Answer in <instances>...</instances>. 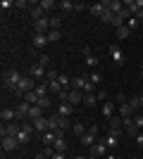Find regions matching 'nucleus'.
<instances>
[{
	"instance_id": "obj_1",
	"label": "nucleus",
	"mask_w": 143,
	"mask_h": 159,
	"mask_svg": "<svg viewBox=\"0 0 143 159\" xmlns=\"http://www.w3.org/2000/svg\"><path fill=\"white\" fill-rule=\"evenodd\" d=\"M21 79H24V76H21L17 69H7V71H2V83H5V88H10L12 93L17 90V88H19Z\"/></svg>"
},
{
	"instance_id": "obj_2",
	"label": "nucleus",
	"mask_w": 143,
	"mask_h": 159,
	"mask_svg": "<svg viewBox=\"0 0 143 159\" xmlns=\"http://www.w3.org/2000/svg\"><path fill=\"white\" fill-rule=\"evenodd\" d=\"M72 90H81L83 95H88L95 90V83H91L88 76H76V79H72Z\"/></svg>"
},
{
	"instance_id": "obj_3",
	"label": "nucleus",
	"mask_w": 143,
	"mask_h": 159,
	"mask_svg": "<svg viewBox=\"0 0 143 159\" xmlns=\"http://www.w3.org/2000/svg\"><path fill=\"white\" fill-rule=\"evenodd\" d=\"M36 86H38V81H36L34 76H24V79H21V83H19V88L14 90V95H21V98H24L26 93L36 90Z\"/></svg>"
},
{
	"instance_id": "obj_4",
	"label": "nucleus",
	"mask_w": 143,
	"mask_h": 159,
	"mask_svg": "<svg viewBox=\"0 0 143 159\" xmlns=\"http://www.w3.org/2000/svg\"><path fill=\"white\" fill-rule=\"evenodd\" d=\"M57 7H60L62 12H81V10H86L88 5H83V2H74V0H62V2H57Z\"/></svg>"
},
{
	"instance_id": "obj_5",
	"label": "nucleus",
	"mask_w": 143,
	"mask_h": 159,
	"mask_svg": "<svg viewBox=\"0 0 143 159\" xmlns=\"http://www.w3.org/2000/svg\"><path fill=\"white\" fill-rule=\"evenodd\" d=\"M95 140H98V126H91L88 131L81 135V145H86V147H93L95 145Z\"/></svg>"
},
{
	"instance_id": "obj_6",
	"label": "nucleus",
	"mask_w": 143,
	"mask_h": 159,
	"mask_svg": "<svg viewBox=\"0 0 143 159\" xmlns=\"http://www.w3.org/2000/svg\"><path fill=\"white\" fill-rule=\"evenodd\" d=\"M21 124H17V121H12V124H2V128H0V135L5 138V135H10V138H17V133H19Z\"/></svg>"
},
{
	"instance_id": "obj_7",
	"label": "nucleus",
	"mask_w": 143,
	"mask_h": 159,
	"mask_svg": "<svg viewBox=\"0 0 143 159\" xmlns=\"http://www.w3.org/2000/svg\"><path fill=\"white\" fill-rule=\"evenodd\" d=\"M107 154H110V147L105 143H95L91 147V157H107Z\"/></svg>"
},
{
	"instance_id": "obj_8",
	"label": "nucleus",
	"mask_w": 143,
	"mask_h": 159,
	"mask_svg": "<svg viewBox=\"0 0 143 159\" xmlns=\"http://www.w3.org/2000/svg\"><path fill=\"white\" fill-rule=\"evenodd\" d=\"M110 60L115 62V64H119V66L124 64V52L119 50V45H110Z\"/></svg>"
},
{
	"instance_id": "obj_9",
	"label": "nucleus",
	"mask_w": 143,
	"mask_h": 159,
	"mask_svg": "<svg viewBox=\"0 0 143 159\" xmlns=\"http://www.w3.org/2000/svg\"><path fill=\"white\" fill-rule=\"evenodd\" d=\"M31 124H34V131L36 133H45V131H50V121L45 119V116H41V119H36V121H31Z\"/></svg>"
},
{
	"instance_id": "obj_10",
	"label": "nucleus",
	"mask_w": 143,
	"mask_h": 159,
	"mask_svg": "<svg viewBox=\"0 0 143 159\" xmlns=\"http://www.w3.org/2000/svg\"><path fill=\"white\" fill-rule=\"evenodd\" d=\"M34 31L36 33H48L50 31V17H43V19L34 21Z\"/></svg>"
},
{
	"instance_id": "obj_11",
	"label": "nucleus",
	"mask_w": 143,
	"mask_h": 159,
	"mask_svg": "<svg viewBox=\"0 0 143 159\" xmlns=\"http://www.w3.org/2000/svg\"><path fill=\"white\" fill-rule=\"evenodd\" d=\"M17 147H19V140L17 138H10V135L2 138V152H14Z\"/></svg>"
},
{
	"instance_id": "obj_12",
	"label": "nucleus",
	"mask_w": 143,
	"mask_h": 159,
	"mask_svg": "<svg viewBox=\"0 0 143 159\" xmlns=\"http://www.w3.org/2000/svg\"><path fill=\"white\" fill-rule=\"evenodd\" d=\"M45 74H48V71H45V66H43V64H38V62H36V64H31V71H29V76H34L36 81H41Z\"/></svg>"
},
{
	"instance_id": "obj_13",
	"label": "nucleus",
	"mask_w": 143,
	"mask_h": 159,
	"mask_svg": "<svg viewBox=\"0 0 143 159\" xmlns=\"http://www.w3.org/2000/svg\"><path fill=\"white\" fill-rule=\"evenodd\" d=\"M14 109H17V121H24V119L29 116V109H31V105H29V102H19Z\"/></svg>"
},
{
	"instance_id": "obj_14",
	"label": "nucleus",
	"mask_w": 143,
	"mask_h": 159,
	"mask_svg": "<svg viewBox=\"0 0 143 159\" xmlns=\"http://www.w3.org/2000/svg\"><path fill=\"white\" fill-rule=\"evenodd\" d=\"M53 147H55V152H67V140H64V133L57 131V138H55Z\"/></svg>"
},
{
	"instance_id": "obj_15",
	"label": "nucleus",
	"mask_w": 143,
	"mask_h": 159,
	"mask_svg": "<svg viewBox=\"0 0 143 159\" xmlns=\"http://www.w3.org/2000/svg\"><path fill=\"white\" fill-rule=\"evenodd\" d=\"M0 119L5 121V124H12V121H17V109H10V107H5V109L0 112Z\"/></svg>"
},
{
	"instance_id": "obj_16",
	"label": "nucleus",
	"mask_w": 143,
	"mask_h": 159,
	"mask_svg": "<svg viewBox=\"0 0 143 159\" xmlns=\"http://www.w3.org/2000/svg\"><path fill=\"white\" fill-rule=\"evenodd\" d=\"M105 10H107V7H105V2H93V5H88V12L93 14V17H98V19L105 14Z\"/></svg>"
},
{
	"instance_id": "obj_17",
	"label": "nucleus",
	"mask_w": 143,
	"mask_h": 159,
	"mask_svg": "<svg viewBox=\"0 0 143 159\" xmlns=\"http://www.w3.org/2000/svg\"><path fill=\"white\" fill-rule=\"evenodd\" d=\"M134 107L129 105V102H124V105H119V116H122V119H131V116H134Z\"/></svg>"
},
{
	"instance_id": "obj_18",
	"label": "nucleus",
	"mask_w": 143,
	"mask_h": 159,
	"mask_svg": "<svg viewBox=\"0 0 143 159\" xmlns=\"http://www.w3.org/2000/svg\"><path fill=\"white\" fill-rule=\"evenodd\" d=\"M72 112H74V105H69V102H60V107H57V114L60 116H72Z\"/></svg>"
},
{
	"instance_id": "obj_19",
	"label": "nucleus",
	"mask_w": 143,
	"mask_h": 159,
	"mask_svg": "<svg viewBox=\"0 0 143 159\" xmlns=\"http://www.w3.org/2000/svg\"><path fill=\"white\" fill-rule=\"evenodd\" d=\"M43 116V107L41 105H31V109H29V121H36V119H41Z\"/></svg>"
},
{
	"instance_id": "obj_20",
	"label": "nucleus",
	"mask_w": 143,
	"mask_h": 159,
	"mask_svg": "<svg viewBox=\"0 0 143 159\" xmlns=\"http://www.w3.org/2000/svg\"><path fill=\"white\" fill-rule=\"evenodd\" d=\"M48 43V33H34V48H45Z\"/></svg>"
},
{
	"instance_id": "obj_21",
	"label": "nucleus",
	"mask_w": 143,
	"mask_h": 159,
	"mask_svg": "<svg viewBox=\"0 0 143 159\" xmlns=\"http://www.w3.org/2000/svg\"><path fill=\"white\" fill-rule=\"evenodd\" d=\"M100 112H102V116H105V119H112V116H115V105H112V102H102V107H100Z\"/></svg>"
},
{
	"instance_id": "obj_22",
	"label": "nucleus",
	"mask_w": 143,
	"mask_h": 159,
	"mask_svg": "<svg viewBox=\"0 0 143 159\" xmlns=\"http://www.w3.org/2000/svg\"><path fill=\"white\" fill-rule=\"evenodd\" d=\"M102 143H105V145H107L110 150H112V147H115L117 143H119V133H115V131H110L107 135H105V140H102Z\"/></svg>"
},
{
	"instance_id": "obj_23",
	"label": "nucleus",
	"mask_w": 143,
	"mask_h": 159,
	"mask_svg": "<svg viewBox=\"0 0 143 159\" xmlns=\"http://www.w3.org/2000/svg\"><path fill=\"white\" fill-rule=\"evenodd\" d=\"M69 105H79V102H83V95L81 90H69V98H67Z\"/></svg>"
},
{
	"instance_id": "obj_24",
	"label": "nucleus",
	"mask_w": 143,
	"mask_h": 159,
	"mask_svg": "<svg viewBox=\"0 0 143 159\" xmlns=\"http://www.w3.org/2000/svg\"><path fill=\"white\" fill-rule=\"evenodd\" d=\"M110 131H115V133L122 135V116H112V119H110Z\"/></svg>"
},
{
	"instance_id": "obj_25",
	"label": "nucleus",
	"mask_w": 143,
	"mask_h": 159,
	"mask_svg": "<svg viewBox=\"0 0 143 159\" xmlns=\"http://www.w3.org/2000/svg\"><path fill=\"white\" fill-rule=\"evenodd\" d=\"M41 138H43V145H45V147H50V145L55 143V138H57V133H55V131H45V133L41 135Z\"/></svg>"
},
{
	"instance_id": "obj_26",
	"label": "nucleus",
	"mask_w": 143,
	"mask_h": 159,
	"mask_svg": "<svg viewBox=\"0 0 143 159\" xmlns=\"http://www.w3.org/2000/svg\"><path fill=\"white\" fill-rule=\"evenodd\" d=\"M115 36H117V40H124V38L131 36V29L129 26H119V29H115Z\"/></svg>"
},
{
	"instance_id": "obj_27",
	"label": "nucleus",
	"mask_w": 143,
	"mask_h": 159,
	"mask_svg": "<svg viewBox=\"0 0 143 159\" xmlns=\"http://www.w3.org/2000/svg\"><path fill=\"white\" fill-rule=\"evenodd\" d=\"M57 83L62 86V90H72V79H69L67 74H60V79H57Z\"/></svg>"
},
{
	"instance_id": "obj_28",
	"label": "nucleus",
	"mask_w": 143,
	"mask_h": 159,
	"mask_svg": "<svg viewBox=\"0 0 143 159\" xmlns=\"http://www.w3.org/2000/svg\"><path fill=\"white\" fill-rule=\"evenodd\" d=\"M48 93H50V88H48V81H43V83H38V86H36V95H38V98H45Z\"/></svg>"
},
{
	"instance_id": "obj_29",
	"label": "nucleus",
	"mask_w": 143,
	"mask_h": 159,
	"mask_svg": "<svg viewBox=\"0 0 143 159\" xmlns=\"http://www.w3.org/2000/svg\"><path fill=\"white\" fill-rule=\"evenodd\" d=\"M38 7H41L43 12H48V10H55V7H57V2H55V0H41V2H38Z\"/></svg>"
},
{
	"instance_id": "obj_30",
	"label": "nucleus",
	"mask_w": 143,
	"mask_h": 159,
	"mask_svg": "<svg viewBox=\"0 0 143 159\" xmlns=\"http://www.w3.org/2000/svg\"><path fill=\"white\" fill-rule=\"evenodd\" d=\"M83 105H86V107H95V105H98V98H95V93L83 95Z\"/></svg>"
},
{
	"instance_id": "obj_31",
	"label": "nucleus",
	"mask_w": 143,
	"mask_h": 159,
	"mask_svg": "<svg viewBox=\"0 0 143 159\" xmlns=\"http://www.w3.org/2000/svg\"><path fill=\"white\" fill-rule=\"evenodd\" d=\"M60 38H62L60 29H50V31H48V40H50V43H57Z\"/></svg>"
},
{
	"instance_id": "obj_32",
	"label": "nucleus",
	"mask_w": 143,
	"mask_h": 159,
	"mask_svg": "<svg viewBox=\"0 0 143 159\" xmlns=\"http://www.w3.org/2000/svg\"><path fill=\"white\" fill-rule=\"evenodd\" d=\"M43 17H45V12H43L41 7H31V19H34V21L43 19Z\"/></svg>"
},
{
	"instance_id": "obj_33",
	"label": "nucleus",
	"mask_w": 143,
	"mask_h": 159,
	"mask_svg": "<svg viewBox=\"0 0 143 159\" xmlns=\"http://www.w3.org/2000/svg\"><path fill=\"white\" fill-rule=\"evenodd\" d=\"M72 131H74L76 135H79V138H81L83 133H86V126H83L81 121H76V124H72Z\"/></svg>"
},
{
	"instance_id": "obj_34",
	"label": "nucleus",
	"mask_w": 143,
	"mask_h": 159,
	"mask_svg": "<svg viewBox=\"0 0 143 159\" xmlns=\"http://www.w3.org/2000/svg\"><path fill=\"white\" fill-rule=\"evenodd\" d=\"M112 19H115V12H112V10H105V14L100 17L102 24H112Z\"/></svg>"
},
{
	"instance_id": "obj_35",
	"label": "nucleus",
	"mask_w": 143,
	"mask_h": 159,
	"mask_svg": "<svg viewBox=\"0 0 143 159\" xmlns=\"http://www.w3.org/2000/svg\"><path fill=\"white\" fill-rule=\"evenodd\" d=\"M131 121H134V128H143V114H134V116H131Z\"/></svg>"
},
{
	"instance_id": "obj_36",
	"label": "nucleus",
	"mask_w": 143,
	"mask_h": 159,
	"mask_svg": "<svg viewBox=\"0 0 143 159\" xmlns=\"http://www.w3.org/2000/svg\"><path fill=\"white\" fill-rule=\"evenodd\" d=\"M48 88H50V93H57V95L62 93V86L57 83V81H48Z\"/></svg>"
},
{
	"instance_id": "obj_37",
	"label": "nucleus",
	"mask_w": 143,
	"mask_h": 159,
	"mask_svg": "<svg viewBox=\"0 0 143 159\" xmlns=\"http://www.w3.org/2000/svg\"><path fill=\"white\" fill-rule=\"evenodd\" d=\"M83 64L93 69V66H98V57H95V55H91V57H83Z\"/></svg>"
},
{
	"instance_id": "obj_38",
	"label": "nucleus",
	"mask_w": 143,
	"mask_h": 159,
	"mask_svg": "<svg viewBox=\"0 0 143 159\" xmlns=\"http://www.w3.org/2000/svg\"><path fill=\"white\" fill-rule=\"evenodd\" d=\"M88 79H91V83H102V74L100 71H93Z\"/></svg>"
},
{
	"instance_id": "obj_39",
	"label": "nucleus",
	"mask_w": 143,
	"mask_h": 159,
	"mask_svg": "<svg viewBox=\"0 0 143 159\" xmlns=\"http://www.w3.org/2000/svg\"><path fill=\"white\" fill-rule=\"evenodd\" d=\"M36 105H41L43 109H48V107L53 105V102H50V98H48V95H45V98H38V102H36Z\"/></svg>"
},
{
	"instance_id": "obj_40",
	"label": "nucleus",
	"mask_w": 143,
	"mask_h": 159,
	"mask_svg": "<svg viewBox=\"0 0 143 159\" xmlns=\"http://www.w3.org/2000/svg\"><path fill=\"white\" fill-rule=\"evenodd\" d=\"M57 79H60V74L55 71V69H50V71L45 74V81H57Z\"/></svg>"
},
{
	"instance_id": "obj_41",
	"label": "nucleus",
	"mask_w": 143,
	"mask_h": 159,
	"mask_svg": "<svg viewBox=\"0 0 143 159\" xmlns=\"http://www.w3.org/2000/svg\"><path fill=\"white\" fill-rule=\"evenodd\" d=\"M60 24H62L60 17H50V29H60Z\"/></svg>"
},
{
	"instance_id": "obj_42",
	"label": "nucleus",
	"mask_w": 143,
	"mask_h": 159,
	"mask_svg": "<svg viewBox=\"0 0 143 159\" xmlns=\"http://www.w3.org/2000/svg\"><path fill=\"white\" fill-rule=\"evenodd\" d=\"M53 154H55V147H53V145L43 150V157H45V159H53Z\"/></svg>"
},
{
	"instance_id": "obj_43",
	"label": "nucleus",
	"mask_w": 143,
	"mask_h": 159,
	"mask_svg": "<svg viewBox=\"0 0 143 159\" xmlns=\"http://www.w3.org/2000/svg\"><path fill=\"white\" fill-rule=\"evenodd\" d=\"M126 26H129L131 31H134V29L138 26V19H136V17H129V21H126Z\"/></svg>"
},
{
	"instance_id": "obj_44",
	"label": "nucleus",
	"mask_w": 143,
	"mask_h": 159,
	"mask_svg": "<svg viewBox=\"0 0 143 159\" xmlns=\"http://www.w3.org/2000/svg\"><path fill=\"white\" fill-rule=\"evenodd\" d=\"M81 52H83V57H91V55H93V48H91V45H83Z\"/></svg>"
},
{
	"instance_id": "obj_45",
	"label": "nucleus",
	"mask_w": 143,
	"mask_h": 159,
	"mask_svg": "<svg viewBox=\"0 0 143 159\" xmlns=\"http://www.w3.org/2000/svg\"><path fill=\"white\" fill-rule=\"evenodd\" d=\"M95 98H98V102H105V100H107V93H105V90H98Z\"/></svg>"
},
{
	"instance_id": "obj_46",
	"label": "nucleus",
	"mask_w": 143,
	"mask_h": 159,
	"mask_svg": "<svg viewBox=\"0 0 143 159\" xmlns=\"http://www.w3.org/2000/svg\"><path fill=\"white\" fill-rule=\"evenodd\" d=\"M12 5H14L12 0H2V2H0V7H2V10H10V7H12Z\"/></svg>"
},
{
	"instance_id": "obj_47",
	"label": "nucleus",
	"mask_w": 143,
	"mask_h": 159,
	"mask_svg": "<svg viewBox=\"0 0 143 159\" xmlns=\"http://www.w3.org/2000/svg\"><path fill=\"white\" fill-rule=\"evenodd\" d=\"M38 64H43V66H48V64H50V57H48V55H43L41 60H38Z\"/></svg>"
},
{
	"instance_id": "obj_48",
	"label": "nucleus",
	"mask_w": 143,
	"mask_h": 159,
	"mask_svg": "<svg viewBox=\"0 0 143 159\" xmlns=\"http://www.w3.org/2000/svg\"><path fill=\"white\" fill-rule=\"evenodd\" d=\"M136 143H138V145L143 147V133H138V135H136Z\"/></svg>"
},
{
	"instance_id": "obj_49",
	"label": "nucleus",
	"mask_w": 143,
	"mask_h": 159,
	"mask_svg": "<svg viewBox=\"0 0 143 159\" xmlns=\"http://www.w3.org/2000/svg\"><path fill=\"white\" fill-rule=\"evenodd\" d=\"M53 159H64V152H55V154H53Z\"/></svg>"
},
{
	"instance_id": "obj_50",
	"label": "nucleus",
	"mask_w": 143,
	"mask_h": 159,
	"mask_svg": "<svg viewBox=\"0 0 143 159\" xmlns=\"http://www.w3.org/2000/svg\"><path fill=\"white\" fill-rule=\"evenodd\" d=\"M136 100H138V107L143 109V95H136Z\"/></svg>"
},
{
	"instance_id": "obj_51",
	"label": "nucleus",
	"mask_w": 143,
	"mask_h": 159,
	"mask_svg": "<svg viewBox=\"0 0 143 159\" xmlns=\"http://www.w3.org/2000/svg\"><path fill=\"white\" fill-rule=\"evenodd\" d=\"M136 19H143V10H141V12H138V17H136Z\"/></svg>"
},
{
	"instance_id": "obj_52",
	"label": "nucleus",
	"mask_w": 143,
	"mask_h": 159,
	"mask_svg": "<svg viewBox=\"0 0 143 159\" xmlns=\"http://www.w3.org/2000/svg\"><path fill=\"white\" fill-rule=\"evenodd\" d=\"M105 159H117V157H115V154H107V157H105Z\"/></svg>"
},
{
	"instance_id": "obj_53",
	"label": "nucleus",
	"mask_w": 143,
	"mask_h": 159,
	"mask_svg": "<svg viewBox=\"0 0 143 159\" xmlns=\"http://www.w3.org/2000/svg\"><path fill=\"white\" fill-rule=\"evenodd\" d=\"M74 159H88V157H74Z\"/></svg>"
},
{
	"instance_id": "obj_54",
	"label": "nucleus",
	"mask_w": 143,
	"mask_h": 159,
	"mask_svg": "<svg viewBox=\"0 0 143 159\" xmlns=\"http://www.w3.org/2000/svg\"><path fill=\"white\" fill-rule=\"evenodd\" d=\"M141 74H143V62H141Z\"/></svg>"
},
{
	"instance_id": "obj_55",
	"label": "nucleus",
	"mask_w": 143,
	"mask_h": 159,
	"mask_svg": "<svg viewBox=\"0 0 143 159\" xmlns=\"http://www.w3.org/2000/svg\"><path fill=\"white\" fill-rule=\"evenodd\" d=\"M136 159H138V157H136Z\"/></svg>"
},
{
	"instance_id": "obj_56",
	"label": "nucleus",
	"mask_w": 143,
	"mask_h": 159,
	"mask_svg": "<svg viewBox=\"0 0 143 159\" xmlns=\"http://www.w3.org/2000/svg\"><path fill=\"white\" fill-rule=\"evenodd\" d=\"M141 159H143V157H141Z\"/></svg>"
}]
</instances>
